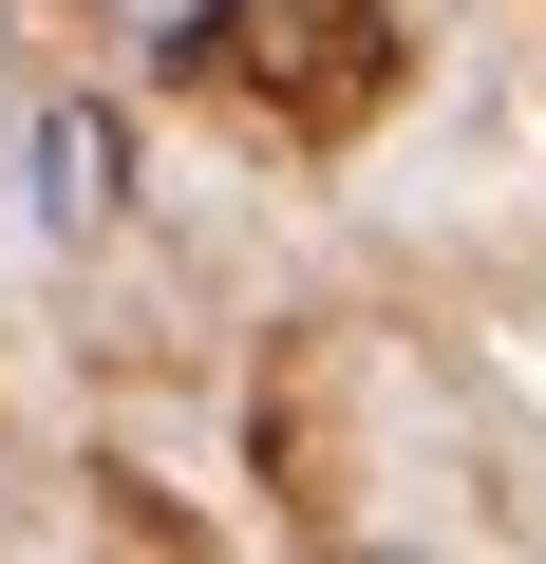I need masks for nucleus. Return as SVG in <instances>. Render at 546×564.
Listing matches in <instances>:
<instances>
[{
	"mask_svg": "<svg viewBox=\"0 0 546 564\" xmlns=\"http://www.w3.org/2000/svg\"><path fill=\"white\" fill-rule=\"evenodd\" d=\"M151 20H170V76H226L245 113H283L302 151L396 95V20H377V0H151Z\"/></svg>",
	"mask_w": 546,
	"mask_h": 564,
	"instance_id": "nucleus-1",
	"label": "nucleus"
},
{
	"mask_svg": "<svg viewBox=\"0 0 546 564\" xmlns=\"http://www.w3.org/2000/svg\"><path fill=\"white\" fill-rule=\"evenodd\" d=\"M114 207H132V113L114 95H20V226L114 245Z\"/></svg>",
	"mask_w": 546,
	"mask_h": 564,
	"instance_id": "nucleus-2",
	"label": "nucleus"
}]
</instances>
